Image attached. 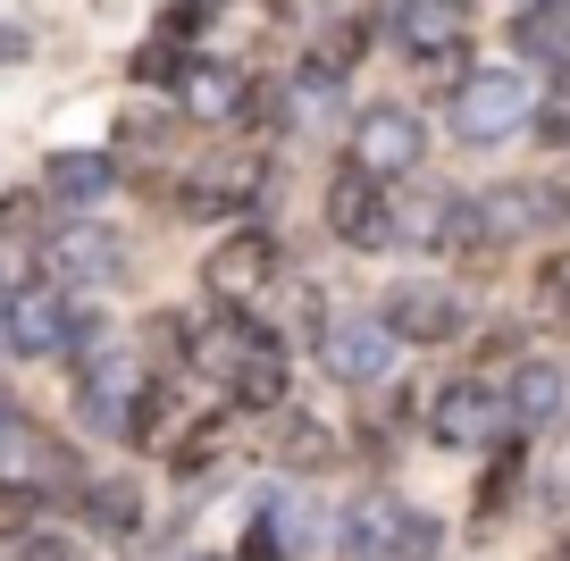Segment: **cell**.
I'll return each instance as SVG.
<instances>
[{
  "label": "cell",
  "instance_id": "obj_1",
  "mask_svg": "<svg viewBox=\"0 0 570 561\" xmlns=\"http://www.w3.org/2000/svg\"><path fill=\"white\" fill-rule=\"evenodd\" d=\"M336 553L344 561H436V520L411 511L403 494H361L336 520Z\"/></svg>",
  "mask_w": 570,
  "mask_h": 561
},
{
  "label": "cell",
  "instance_id": "obj_2",
  "mask_svg": "<svg viewBox=\"0 0 570 561\" xmlns=\"http://www.w3.org/2000/svg\"><path fill=\"white\" fill-rule=\"evenodd\" d=\"M537 118V76L520 68H479L453 85V135L462 142H503Z\"/></svg>",
  "mask_w": 570,
  "mask_h": 561
},
{
  "label": "cell",
  "instance_id": "obj_3",
  "mask_svg": "<svg viewBox=\"0 0 570 561\" xmlns=\"http://www.w3.org/2000/svg\"><path fill=\"white\" fill-rule=\"evenodd\" d=\"M386 35L411 68H462L470 59V0H386Z\"/></svg>",
  "mask_w": 570,
  "mask_h": 561
},
{
  "label": "cell",
  "instance_id": "obj_4",
  "mask_svg": "<svg viewBox=\"0 0 570 561\" xmlns=\"http://www.w3.org/2000/svg\"><path fill=\"white\" fill-rule=\"evenodd\" d=\"M277 235L268 227H235L227 244H210V260H202V294L218 302V311H252V302L277 285Z\"/></svg>",
  "mask_w": 570,
  "mask_h": 561
},
{
  "label": "cell",
  "instance_id": "obj_5",
  "mask_svg": "<svg viewBox=\"0 0 570 561\" xmlns=\"http://www.w3.org/2000/svg\"><path fill=\"white\" fill-rule=\"evenodd\" d=\"M142 403V361L126 344H85V368H76V411H85L101 436H126Z\"/></svg>",
  "mask_w": 570,
  "mask_h": 561
},
{
  "label": "cell",
  "instance_id": "obj_6",
  "mask_svg": "<svg viewBox=\"0 0 570 561\" xmlns=\"http://www.w3.org/2000/svg\"><path fill=\"white\" fill-rule=\"evenodd\" d=\"M420 151H428V126L411 118L403 101H370V109H353V168H370V176H403V168H420Z\"/></svg>",
  "mask_w": 570,
  "mask_h": 561
},
{
  "label": "cell",
  "instance_id": "obj_7",
  "mask_svg": "<svg viewBox=\"0 0 570 561\" xmlns=\"http://www.w3.org/2000/svg\"><path fill=\"white\" fill-rule=\"evenodd\" d=\"M436 444H453V453H479V444H495L503 427H512V403H503V386H487V377H453L445 394H436Z\"/></svg>",
  "mask_w": 570,
  "mask_h": 561
},
{
  "label": "cell",
  "instance_id": "obj_8",
  "mask_svg": "<svg viewBox=\"0 0 570 561\" xmlns=\"http://www.w3.org/2000/svg\"><path fill=\"white\" fill-rule=\"evenodd\" d=\"M327 227H336L353 252H386L394 235H403V218H394V201L377 194L370 168H344L336 185H327Z\"/></svg>",
  "mask_w": 570,
  "mask_h": 561
},
{
  "label": "cell",
  "instance_id": "obj_9",
  "mask_svg": "<svg viewBox=\"0 0 570 561\" xmlns=\"http://www.w3.org/2000/svg\"><path fill=\"white\" fill-rule=\"evenodd\" d=\"M0 327H9V352H26V361L76 344V311H68L59 285H18V294L0 302Z\"/></svg>",
  "mask_w": 570,
  "mask_h": 561
},
{
  "label": "cell",
  "instance_id": "obj_10",
  "mask_svg": "<svg viewBox=\"0 0 570 561\" xmlns=\"http://www.w3.org/2000/svg\"><path fill=\"white\" fill-rule=\"evenodd\" d=\"M218 368H227V394H235L244 411H277V403H285V344H277L268 327H244Z\"/></svg>",
  "mask_w": 570,
  "mask_h": 561
},
{
  "label": "cell",
  "instance_id": "obj_11",
  "mask_svg": "<svg viewBox=\"0 0 570 561\" xmlns=\"http://www.w3.org/2000/svg\"><path fill=\"white\" fill-rule=\"evenodd\" d=\"M327 368H336L344 386H377L394 368V327L386 318H336L327 327Z\"/></svg>",
  "mask_w": 570,
  "mask_h": 561
},
{
  "label": "cell",
  "instance_id": "obj_12",
  "mask_svg": "<svg viewBox=\"0 0 570 561\" xmlns=\"http://www.w3.org/2000/svg\"><path fill=\"white\" fill-rule=\"evenodd\" d=\"M42 260H51V277H68V285H109L126 268V244L109 227H59L51 244H42Z\"/></svg>",
  "mask_w": 570,
  "mask_h": 561
},
{
  "label": "cell",
  "instance_id": "obj_13",
  "mask_svg": "<svg viewBox=\"0 0 570 561\" xmlns=\"http://www.w3.org/2000/svg\"><path fill=\"white\" fill-rule=\"evenodd\" d=\"M268 185V159L261 151H227L218 168H202L194 185H185V210H252Z\"/></svg>",
  "mask_w": 570,
  "mask_h": 561
},
{
  "label": "cell",
  "instance_id": "obj_14",
  "mask_svg": "<svg viewBox=\"0 0 570 561\" xmlns=\"http://www.w3.org/2000/svg\"><path fill=\"white\" fill-rule=\"evenodd\" d=\"M503 403H512L520 427H553V420H562V403H570V386H562V368L520 361V368H512V386H503Z\"/></svg>",
  "mask_w": 570,
  "mask_h": 561
},
{
  "label": "cell",
  "instance_id": "obj_15",
  "mask_svg": "<svg viewBox=\"0 0 570 561\" xmlns=\"http://www.w3.org/2000/svg\"><path fill=\"white\" fill-rule=\"evenodd\" d=\"M512 42L562 76V68H570V0H529V9H520V26H512Z\"/></svg>",
  "mask_w": 570,
  "mask_h": 561
},
{
  "label": "cell",
  "instance_id": "obj_16",
  "mask_svg": "<svg viewBox=\"0 0 570 561\" xmlns=\"http://www.w3.org/2000/svg\"><path fill=\"white\" fill-rule=\"evenodd\" d=\"M386 327L411 335V344H445V335L462 327V311H453L445 294H428V285H403V294H394V311H386Z\"/></svg>",
  "mask_w": 570,
  "mask_h": 561
},
{
  "label": "cell",
  "instance_id": "obj_17",
  "mask_svg": "<svg viewBox=\"0 0 570 561\" xmlns=\"http://www.w3.org/2000/svg\"><path fill=\"white\" fill-rule=\"evenodd\" d=\"M177 92H185V109H194V118H235V109L252 101V85H244L235 68H185Z\"/></svg>",
  "mask_w": 570,
  "mask_h": 561
},
{
  "label": "cell",
  "instance_id": "obj_18",
  "mask_svg": "<svg viewBox=\"0 0 570 561\" xmlns=\"http://www.w3.org/2000/svg\"><path fill=\"white\" fill-rule=\"evenodd\" d=\"M109 176H118V168H109L101 151H59L51 159V194L68 201V210H92V201L109 194Z\"/></svg>",
  "mask_w": 570,
  "mask_h": 561
},
{
  "label": "cell",
  "instance_id": "obj_19",
  "mask_svg": "<svg viewBox=\"0 0 570 561\" xmlns=\"http://www.w3.org/2000/svg\"><path fill=\"white\" fill-rule=\"evenodd\" d=\"M42 520V486L35 478H0V544H18Z\"/></svg>",
  "mask_w": 570,
  "mask_h": 561
},
{
  "label": "cell",
  "instance_id": "obj_20",
  "mask_svg": "<svg viewBox=\"0 0 570 561\" xmlns=\"http://www.w3.org/2000/svg\"><path fill=\"white\" fill-rule=\"evenodd\" d=\"M135 76H142V85H177V76H185V35H168V26H160V35L135 51Z\"/></svg>",
  "mask_w": 570,
  "mask_h": 561
},
{
  "label": "cell",
  "instance_id": "obj_21",
  "mask_svg": "<svg viewBox=\"0 0 570 561\" xmlns=\"http://www.w3.org/2000/svg\"><path fill=\"white\" fill-rule=\"evenodd\" d=\"M261 520H268V537H277L285 553H303V544H311V528H320V520H311V503H303V494H277V503H268Z\"/></svg>",
  "mask_w": 570,
  "mask_h": 561
},
{
  "label": "cell",
  "instance_id": "obj_22",
  "mask_svg": "<svg viewBox=\"0 0 570 561\" xmlns=\"http://www.w3.org/2000/svg\"><path fill=\"white\" fill-rule=\"evenodd\" d=\"M277 427H285V453H294V461H327V436L303 420V411H285V403H277Z\"/></svg>",
  "mask_w": 570,
  "mask_h": 561
},
{
  "label": "cell",
  "instance_id": "obj_23",
  "mask_svg": "<svg viewBox=\"0 0 570 561\" xmlns=\"http://www.w3.org/2000/svg\"><path fill=\"white\" fill-rule=\"evenodd\" d=\"M537 302H546L553 318H570V252H553V260L537 268Z\"/></svg>",
  "mask_w": 570,
  "mask_h": 561
},
{
  "label": "cell",
  "instance_id": "obj_24",
  "mask_svg": "<svg viewBox=\"0 0 570 561\" xmlns=\"http://www.w3.org/2000/svg\"><path fill=\"white\" fill-rule=\"evenodd\" d=\"M92 520H109V528H135V494L101 486V494H92Z\"/></svg>",
  "mask_w": 570,
  "mask_h": 561
},
{
  "label": "cell",
  "instance_id": "obj_25",
  "mask_svg": "<svg viewBox=\"0 0 570 561\" xmlns=\"http://www.w3.org/2000/svg\"><path fill=\"white\" fill-rule=\"evenodd\" d=\"M244 561H285V544L268 537V520H261V528H252V537H244Z\"/></svg>",
  "mask_w": 570,
  "mask_h": 561
},
{
  "label": "cell",
  "instance_id": "obj_26",
  "mask_svg": "<svg viewBox=\"0 0 570 561\" xmlns=\"http://www.w3.org/2000/svg\"><path fill=\"white\" fill-rule=\"evenodd\" d=\"M18 544H26V561H68V544H59V537H35V528H26Z\"/></svg>",
  "mask_w": 570,
  "mask_h": 561
},
{
  "label": "cell",
  "instance_id": "obj_27",
  "mask_svg": "<svg viewBox=\"0 0 570 561\" xmlns=\"http://www.w3.org/2000/svg\"><path fill=\"white\" fill-rule=\"evenodd\" d=\"M0 352H9V327H0Z\"/></svg>",
  "mask_w": 570,
  "mask_h": 561
}]
</instances>
